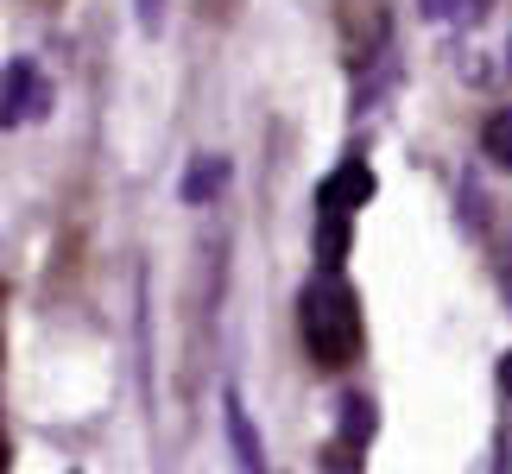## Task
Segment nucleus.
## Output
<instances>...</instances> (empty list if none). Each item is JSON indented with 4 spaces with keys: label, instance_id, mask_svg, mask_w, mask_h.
Here are the masks:
<instances>
[{
    "label": "nucleus",
    "instance_id": "nucleus-8",
    "mask_svg": "<svg viewBox=\"0 0 512 474\" xmlns=\"http://www.w3.org/2000/svg\"><path fill=\"white\" fill-rule=\"evenodd\" d=\"M481 152L494 158L500 171H512V108H494V114L481 121Z\"/></svg>",
    "mask_w": 512,
    "mask_h": 474
},
{
    "label": "nucleus",
    "instance_id": "nucleus-6",
    "mask_svg": "<svg viewBox=\"0 0 512 474\" xmlns=\"http://www.w3.org/2000/svg\"><path fill=\"white\" fill-rule=\"evenodd\" d=\"M228 177H234V165L222 152H196L190 171H184V184H177V196H184V203H209V196L228 190Z\"/></svg>",
    "mask_w": 512,
    "mask_h": 474
},
{
    "label": "nucleus",
    "instance_id": "nucleus-4",
    "mask_svg": "<svg viewBox=\"0 0 512 474\" xmlns=\"http://www.w3.org/2000/svg\"><path fill=\"white\" fill-rule=\"evenodd\" d=\"M373 165H361V158H342L336 171L317 184V203H336V209H367L373 203Z\"/></svg>",
    "mask_w": 512,
    "mask_h": 474
},
{
    "label": "nucleus",
    "instance_id": "nucleus-9",
    "mask_svg": "<svg viewBox=\"0 0 512 474\" xmlns=\"http://www.w3.org/2000/svg\"><path fill=\"white\" fill-rule=\"evenodd\" d=\"M424 19H443V26H462V19H487L494 0H418Z\"/></svg>",
    "mask_w": 512,
    "mask_h": 474
},
{
    "label": "nucleus",
    "instance_id": "nucleus-3",
    "mask_svg": "<svg viewBox=\"0 0 512 474\" xmlns=\"http://www.w3.org/2000/svg\"><path fill=\"white\" fill-rule=\"evenodd\" d=\"M222 430H228V449H234V462H241V474H266V449H260V430H253L247 418V405H241V392H222Z\"/></svg>",
    "mask_w": 512,
    "mask_h": 474
},
{
    "label": "nucleus",
    "instance_id": "nucleus-10",
    "mask_svg": "<svg viewBox=\"0 0 512 474\" xmlns=\"http://www.w3.org/2000/svg\"><path fill=\"white\" fill-rule=\"evenodd\" d=\"M165 7H171V0H140V32H146V38L165 32Z\"/></svg>",
    "mask_w": 512,
    "mask_h": 474
},
{
    "label": "nucleus",
    "instance_id": "nucleus-7",
    "mask_svg": "<svg viewBox=\"0 0 512 474\" xmlns=\"http://www.w3.org/2000/svg\"><path fill=\"white\" fill-rule=\"evenodd\" d=\"M373 430H380V411H373V399H367V392H348V399H342V418H336V437H342L348 449H367Z\"/></svg>",
    "mask_w": 512,
    "mask_h": 474
},
{
    "label": "nucleus",
    "instance_id": "nucleus-5",
    "mask_svg": "<svg viewBox=\"0 0 512 474\" xmlns=\"http://www.w3.org/2000/svg\"><path fill=\"white\" fill-rule=\"evenodd\" d=\"M348 234H354V209H336V203H317V266H336L348 260Z\"/></svg>",
    "mask_w": 512,
    "mask_h": 474
},
{
    "label": "nucleus",
    "instance_id": "nucleus-11",
    "mask_svg": "<svg viewBox=\"0 0 512 474\" xmlns=\"http://www.w3.org/2000/svg\"><path fill=\"white\" fill-rule=\"evenodd\" d=\"M500 392H506V399H512V354H506V361H500Z\"/></svg>",
    "mask_w": 512,
    "mask_h": 474
},
{
    "label": "nucleus",
    "instance_id": "nucleus-12",
    "mask_svg": "<svg viewBox=\"0 0 512 474\" xmlns=\"http://www.w3.org/2000/svg\"><path fill=\"white\" fill-rule=\"evenodd\" d=\"M45 7H51V0H45Z\"/></svg>",
    "mask_w": 512,
    "mask_h": 474
},
{
    "label": "nucleus",
    "instance_id": "nucleus-1",
    "mask_svg": "<svg viewBox=\"0 0 512 474\" xmlns=\"http://www.w3.org/2000/svg\"><path fill=\"white\" fill-rule=\"evenodd\" d=\"M298 335H304L310 361L323 373H342V367L361 361V348H367L361 298H354V285L336 266H317V279L298 291Z\"/></svg>",
    "mask_w": 512,
    "mask_h": 474
},
{
    "label": "nucleus",
    "instance_id": "nucleus-2",
    "mask_svg": "<svg viewBox=\"0 0 512 474\" xmlns=\"http://www.w3.org/2000/svg\"><path fill=\"white\" fill-rule=\"evenodd\" d=\"M51 76L38 70V57H7V70H0V121H7V133L13 127H32V121H45L51 114Z\"/></svg>",
    "mask_w": 512,
    "mask_h": 474
}]
</instances>
